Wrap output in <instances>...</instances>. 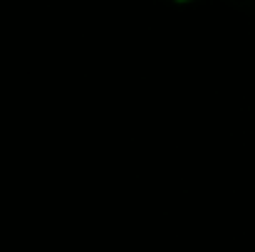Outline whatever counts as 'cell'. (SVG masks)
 <instances>
[{
    "instance_id": "cell-1",
    "label": "cell",
    "mask_w": 255,
    "mask_h": 252,
    "mask_svg": "<svg viewBox=\"0 0 255 252\" xmlns=\"http://www.w3.org/2000/svg\"><path fill=\"white\" fill-rule=\"evenodd\" d=\"M231 2H233V5H238V7H248V10L255 7V0H231Z\"/></svg>"
},
{
    "instance_id": "cell-2",
    "label": "cell",
    "mask_w": 255,
    "mask_h": 252,
    "mask_svg": "<svg viewBox=\"0 0 255 252\" xmlns=\"http://www.w3.org/2000/svg\"><path fill=\"white\" fill-rule=\"evenodd\" d=\"M178 2H186V0H178Z\"/></svg>"
}]
</instances>
